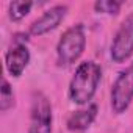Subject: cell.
<instances>
[{"label":"cell","mask_w":133,"mask_h":133,"mask_svg":"<svg viewBox=\"0 0 133 133\" xmlns=\"http://www.w3.org/2000/svg\"><path fill=\"white\" fill-rule=\"evenodd\" d=\"M86 47V33L83 24H74L66 28L56 44V63L61 68L72 66L80 59Z\"/></svg>","instance_id":"7a4b0ae2"},{"label":"cell","mask_w":133,"mask_h":133,"mask_svg":"<svg viewBox=\"0 0 133 133\" xmlns=\"http://www.w3.org/2000/svg\"><path fill=\"white\" fill-rule=\"evenodd\" d=\"M66 14H68V5H53L31 22L28 33L31 36H42L45 33H50L64 21Z\"/></svg>","instance_id":"52a82bcc"},{"label":"cell","mask_w":133,"mask_h":133,"mask_svg":"<svg viewBox=\"0 0 133 133\" xmlns=\"http://www.w3.org/2000/svg\"><path fill=\"white\" fill-rule=\"evenodd\" d=\"M31 6H33V2H24V0L11 2L8 5V16L13 22H19L25 16H28V13L31 11Z\"/></svg>","instance_id":"30bf717a"},{"label":"cell","mask_w":133,"mask_h":133,"mask_svg":"<svg viewBox=\"0 0 133 133\" xmlns=\"http://www.w3.org/2000/svg\"><path fill=\"white\" fill-rule=\"evenodd\" d=\"M133 102V64L127 66L116 77L111 92H110V105L114 114H122L128 110Z\"/></svg>","instance_id":"3957f363"},{"label":"cell","mask_w":133,"mask_h":133,"mask_svg":"<svg viewBox=\"0 0 133 133\" xmlns=\"http://www.w3.org/2000/svg\"><path fill=\"white\" fill-rule=\"evenodd\" d=\"M133 55V13H130L119 25L110 49L114 63H124Z\"/></svg>","instance_id":"277c9868"},{"label":"cell","mask_w":133,"mask_h":133,"mask_svg":"<svg viewBox=\"0 0 133 133\" xmlns=\"http://www.w3.org/2000/svg\"><path fill=\"white\" fill-rule=\"evenodd\" d=\"M102 80V69L96 61H83L77 66L75 74L69 83V99L75 105H89L97 92L99 83Z\"/></svg>","instance_id":"6da1fadb"},{"label":"cell","mask_w":133,"mask_h":133,"mask_svg":"<svg viewBox=\"0 0 133 133\" xmlns=\"http://www.w3.org/2000/svg\"><path fill=\"white\" fill-rule=\"evenodd\" d=\"M97 111H99V108H97L96 103H89L82 110L72 111L69 114L68 121H66V127H68L69 131L82 133V131L88 130L92 125V122L97 117Z\"/></svg>","instance_id":"ba28073f"},{"label":"cell","mask_w":133,"mask_h":133,"mask_svg":"<svg viewBox=\"0 0 133 133\" xmlns=\"http://www.w3.org/2000/svg\"><path fill=\"white\" fill-rule=\"evenodd\" d=\"M16 103V97H14V91L11 88V85L8 83V80L3 77L2 78V86H0V111L6 113L8 110H11Z\"/></svg>","instance_id":"9c48e42d"},{"label":"cell","mask_w":133,"mask_h":133,"mask_svg":"<svg viewBox=\"0 0 133 133\" xmlns=\"http://www.w3.org/2000/svg\"><path fill=\"white\" fill-rule=\"evenodd\" d=\"M27 35H16L13 38V45L5 53V69L6 72L19 78L30 63V50L27 47Z\"/></svg>","instance_id":"5b68a950"},{"label":"cell","mask_w":133,"mask_h":133,"mask_svg":"<svg viewBox=\"0 0 133 133\" xmlns=\"http://www.w3.org/2000/svg\"><path fill=\"white\" fill-rule=\"evenodd\" d=\"M52 105L42 92H35L31 100L30 127L27 133H52Z\"/></svg>","instance_id":"8992f818"},{"label":"cell","mask_w":133,"mask_h":133,"mask_svg":"<svg viewBox=\"0 0 133 133\" xmlns=\"http://www.w3.org/2000/svg\"><path fill=\"white\" fill-rule=\"evenodd\" d=\"M122 8L121 2L116 0H97L94 3V10L96 13H102V14H110V16H116Z\"/></svg>","instance_id":"8fae6325"}]
</instances>
